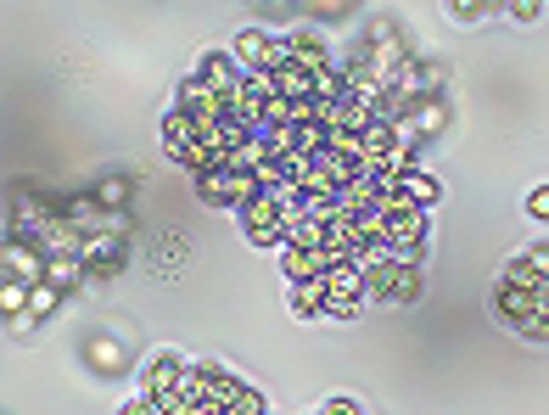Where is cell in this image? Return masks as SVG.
Instances as JSON below:
<instances>
[{"instance_id":"6da1fadb","label":"cell","mask_w":549,"mask_h":415,"mask_svg":"<svg viewBox=\"0 0 549 415\" xmlns=\"http://www.w3.org/2000/svg\"><path fill=\"white\" fill-rule=\"evenodd\" d=\"M241 230L253 247H286V208L269 191H258L253 202H241Z\"/></svg>"},{"instance_id":"4fadbf2b","label":"cell","mask_w":549,"mask_h":415,"mask_svg":"<svg viewBox=\"0 0 549 415\" xmlns=\"http://www.w3.org/2000/svg\"><path fill=\"white\" fill-rule=\"evenodd\" d=\"M415 298H421V264H393L387 303H415Z\"/></svg>"},{"instance_id":"3957f363","label":"cell","mask_w":549,"mask_h":415,"mask_svg":"<svg viewBox=\"0 0 549 415\" xmlns=\"http://www.w3.org/2000/svg\"><path fill=\"white\" fill-rule=\"evenodd\" d=\"M381 208H387V236H393L398 247L426 242V208H421V202H409V197H387Z\"/></svg>"},{"instance_id":"5b68a950","label":"cell","mask_w":549,"mask_h":415,"mask_svg":"<svg viewBox=\"0 0 549 415\" xmlns=\"http://www.w3.org/2000/svg\"><path fill=\"white\" fill-rule=\"evenodd\" d=\"M6 281H23V287H40L45 281V258L34 253L29 242H6Z\"/></svg>"},{"instance_id":"2e32d148","label":"cell","mask_w":549,"mask_h":415,"mask_svg":"<svg viewBox=\"0 0 549 415\" xmlns=\"http://www.w3.org/2000/svg\"><path fill=\"white\" fill-rule=\"evenodd\" d=\"M90 359H96V365H118V359H124V348H118L113 337H96V343H90Z\"/></svg>"},{"instance_id":"7c38bea8","label":"cell","mask_w":549,"mask_h":415,"mask_svg":"<svg viewBox=\"0 0 549 415\" xmlns=\"http://www.w3.org/2000/svg\"><path fill=\"white\" fill-rule=\"evenodd\" d=\"M292 315H303V320L325 315V275H314V281H292Z\"/></svg>"},{"instance_id":"30bf717a","label":"cell","mask_w":549,"mask_h":415,"mask_svg":"<svg viewBox=\"0 0 549 415\" xmlns=\"http://www.w3.org/2000/svg\"><path fill=\"white\" fill-rule=\"evenodd\" d=\"M180 376H185L180 359H152V365H146V376H141L146 399H163V393H174V387H180Z\"/></svg>"},{"instance_id":"ac0fdd59","label":"cell","mask_w":549,"mask_h":415,"mask_svg":"<svg viewBox=\"0 0 549 415\" xmlns=\"http://www.w3.org/2000/svg\"><path fill=\"white\" fill-rule=\"evenodd\" d=\"M533 214H538V219H549V186H544V191H533Z\"/></svg>"},{"instance_id":"ba28073f","label":"cell","mask_w":549,"mask_h":415,"mask_svg":"<svg viewBox=\"0 0 549 415\" xmlns=\"http://www.w3.org/2000/svg\"><path fill=\"white\" fill-rule=\"evenodd\" d=\"M275 57H281V45L269 40V34H258V29H247L236 40V62H241V68H275Z\"/></svg>"},{"instance_id":"9c48e42d","label":"cell","mask_w":549,"mask_h":415,"mask_svg":"<svg viewBox=\"0 0 549 415\" xmlns=\"http://www.w3.org/2000/svg\"><path fill=\"white\" fill-rule=\"evenodd\" d=\"M281 57H292V62H303L309 73H331V57H325V45L320 40H309V34H292V40H281Z\"/></svg>"},{"instance_id":"d6986e66","label":"cell","mask_w":549,"mask_h":415,"mask_svg":"<svg viewBox=\"0 0 549 415\" xmlns=\"http://www.w3.org/2000/svg\"><path fill=\"white\" fill-rule=\"evenodd\" d=\"M325 415H359V410H353L348 399H331V404H325Z\"/></svg>"},{"instance_id":"5bb4252c","label":"cell","mask_w":549,"mask_h":415,"mask_svg":"<svg viewBox=\"0 0 549 415\" xmlns=\"http://www.w3.org/2000/svg\"><path fill=\"white\" fill-rule=\"evenodd\" d=\"M57 303H62V287L40 281V287H29V309H23V315H29V320H45L51 309H57Z\"/></svg>"},{"instance_id":"ffe728a7","label":"cell","mask_w":549,"mask_h":415,"mask_svg":"<svg viewBox=\"0 0 549 415\" xmlns=\"http://www.w3.org/2000/svg\"><path fill=\"white\" fill-rule=\"evenodd\" d=\"M320 415H325V410H320Z\"/></svg>"},{"instance_id":"8fae6325","label":"cell","mask_w":549,"mask_h":415,"mask_svg":"<svg viewBox=\"0 0 549 415\" xmlns=\"http://www.w3.org/2000/svg\"><path fill=\"white\" fill-rule=\"evenodd\" d=\"M387 197H409V202H421V208H432V202H437V180H432V174H421V169H404Z\"/></svg>"},{"instance_id":"52a82bcc","label":"cell","mask_w":549,"mask_h":415,"mask_svg":"<svg viewBox=\"0 0 549 415\" xmlns=\"http://www.w3.org/2000/svg\"><path fill=\"white\" fill-rule=\"evenodd\" d=\"M85 258H79V247H68V253H45V281H51V287H79V281H85Z\"/></svg>"},{"instance_id":"7a4b0ae2","label":"cell","mask_w":549,"mask_h":415,"mask_svg":"<svg viewBox=\"0 0 549 415\" xmlns=\"http://www.w3.org/2000/svg\"><path fill=\"white\" fill-rule=\"evenodd\" d=\"M499 315H505L521 337H538V343L549 337V315H538L533 292H516V287H505V281H499Z\"/></svg>"},{"instance_id":"9a60e30c","label":"cell","mask_w":549,"mask_h":415,"mask_svg":"<svg viewBox=\"0 0 549 415\" xmlns=\"http://www.w3.org/2000/svg\"><path fill=\"white\" fill-rule=\"evenodd\" d=\"M124 197H129V180H101V186H96V202H101V208H118Z\"/></svg>"},{"instance_id":"8992f818","label":"cell","mask_w":549,"mask_h":415,"mask_svg":"<svg viewBox=\"0 0 549 415\" xmlns=\"http://www.w3.org/2000/svg\"><path fill=\"white\" fill-rule=\"evenodd\" d=\"M79 258H85V270H90V275L124 270V247H118L113 236H90V242H79Z\"/></svg>"},{"instance_id":"e0dca14e","label":"cell","mask_w":549,"mask_h":415,"mask_svg":"<svg viewBox=\"0 0 549 415\" xmlns=\"http://www.w3.org/2000/svg\"><path fill=\"white\" fill-rule=\"evenodd\" d=\"M538 6H544V0H505V12L516 17V23H533V17H538Z\"/></svg>"},{"instance_id":"277c9868","label":"cell","mask_w":549,"mask_h":415,"mask_svg":"<svg viewBox=\"0 0 549 415\" xmlns=\"http://www.w3.org/2000/svg\"><path fill=\"white\" fill-rule=\"evenodd\" d=\"M197 79H208V85L230 101V96L241 90V79H247V68H241L236 57H225V51H208V57L197 62Z\"/></svg>"}]
</instances>
